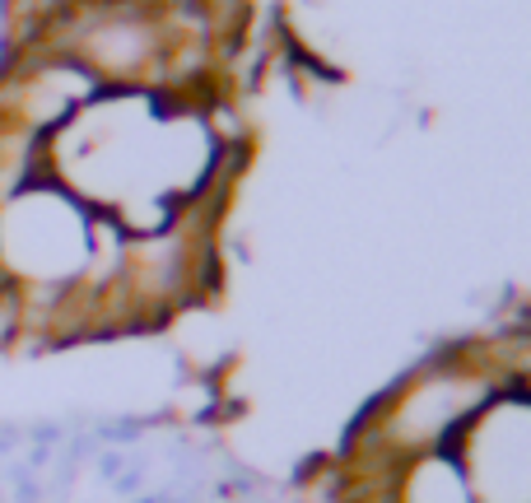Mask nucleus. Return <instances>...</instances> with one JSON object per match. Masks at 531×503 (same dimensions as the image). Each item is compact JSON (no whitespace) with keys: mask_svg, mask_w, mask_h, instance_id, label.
Returning <instances> with one entry per match:
<instances>
[{"mask_svg":"<svg viewBox=\"0 0 531 503\" xmlns=\"http://www.w3.org/2000/svg\"><path fill=\"white\" fill-rule=\"evenodd\" d=\"M307 503H531V331L443 341L298 466Z\"/></svg>","mask_w":531,"mask_h":503,"instance_id":"obj_1","label":"nucleus"}]
</instances>
